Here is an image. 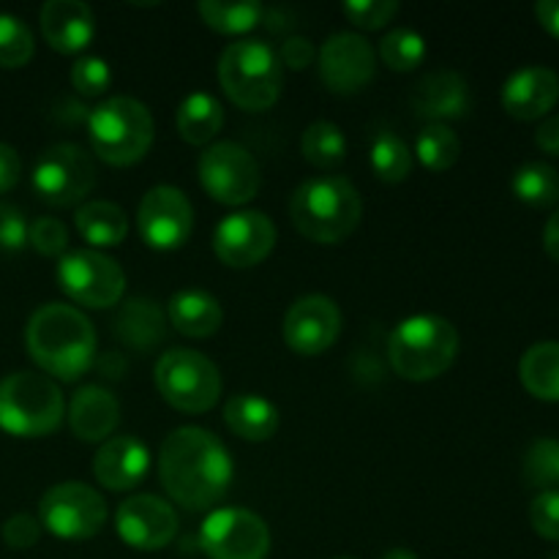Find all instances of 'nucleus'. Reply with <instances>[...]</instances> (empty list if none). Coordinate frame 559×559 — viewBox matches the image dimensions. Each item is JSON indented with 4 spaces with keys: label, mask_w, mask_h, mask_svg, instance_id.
<instances>
[{
    "label": "nucleus",
    "mask_w": 559,
    "mask_h": 559,
    "mask_svg": "<svg viewBox=\"0 0 559 559\" xmlns=\"http://www.w3.org/2000/svg\"><path fill=\"white\" fill-rule=\"evenodd\" d=\"M200 546L211 559H265L271 530L246 508H218L202 522Z\"/></svg>",
    "instance_id": "obj_12"
},
{
    "label": "nucleus",
    "mask_w": 559,
    "mask_h": 559,
    "mask_svg": "<svg viewBox=\"0 0 559 559\" xmlns=\"http://www.w3.org/2000/svg\"><path fill=\"white\" fill-rule=\"evenodd\" d=\"M342 11L355 27L380 31L399 14V3L396 0H347L342 3Z\"/></svg>",
    "instance_id": "obj_39"
},
{
    "label": "nucleus",
    "mask_w": 559,
    "mask_h": 559,
    "mask_svg": "<svg viewBox=\"0 0 559 559\" xmlns=\"http://www.w3.org/2000/svg\"><path fill=\"white\" fill-rule=\"evenodd\" d=\"M459 355V331L440 314H415L399 322L388 338L393 371L409 382L445 374Z\"/></svg>",
    "instance_id": "obj_4"
},
{
    "label": "nucleus",
    "mask_w": 559,
    "mask_h": 559,
    "mask_svg": "<svg viewBox=\"0 0 559 559\" xmlns=\"http://www.w3.org/2000/svg\"><path fill=\"white\" fill-rule=\"evenodd\" d=\"M169 322L189 338H207L222 328V304L205 289H180L169 298Z\"/></svg>",
    "instance_id": "obj_24"
},
{
    "label": "nucleus",
    "mask_w": 559,
    "mask_h": 559,
    "mask_svg": "<svg viewBox=\"0 0 559 559\" xmlns=\"http://www.w3.org/2000/svg\"><path fill=\"white\" fill-rule=\"evenodd\" d=\"M151 469V451L134 435L109 437L93 459L96 480L109 491H131Z\"/></svg>",
    "instance_id": "obj_19"
},
{
    "label": "nucleus",
    "mask_w": 559,
    "mask_h": 559,
    "mask_svg": "<svg viewBox=\"0 0 559 559\" xmlns=\"http://www.w3.org/2000/svg\"><path fill=\"white\" fill-rule=\"evenodd\" d=\"M224 126V107L211 93H191L178 107V131L189 145H207Z\"/></svg>",
    "instance_id": "obj_29"
},
{
    "label": "nucleus",
    "mask_w": 559,
    "mask_h": 559,
    "mask_svg": "<svg viewBox=\"0 0 559 559\" xmlns=\"http://www.w3.org/2000/svg\"><path fill=\"white\" fill-rule=\"evenodd\" d=\"M41 538V522L31 513H16L3 524V540L16 551H25L38 544Z\"/></svg>",
    "instance_id": "obj_42"
},
{
    "label": "nucleus",
    "mask_w": 559,
    "mask_h": 559,
    "mask_svg": "<svg viewBox=\"0 0 559 559\" xmlns=\"http://www.w3.org/2000/svg\"><path fill=\"white\" fill-rule=\"evenodd\" d=\"M115 333L123 344L145 353V349H153L164 342L167 320L153 300L134 298L120 309L118 320H115Z\"/></svg>",
    "instance_id": "obj_26"
},
{
    "label": "nucleus",
    "mask_w": 559,
    "mask_h": 559,
    "mask_svg": "<svg viewBox=\"0 0 559 559\" xmlns=\"http://www.w3.org/2000/svg\"><path fill=\"white\" fill-rule=\"evenodd\" d=\"M338 559H349V557H338Z\"/></svg>",
    "instance_id": "obj_50"
},
{
    "label": "nucleus",
    "mask_w": 559,
    "mask_h": 559,
    "mask_svg": "<svg viewBox=\"0 0 559 559\" xmlns=\"http://www.w3.org/2000/svg\"><path fill=\"white\" fill-rule=\"evenodd\" d=\"M20 175H22L20 153H16L11 145H5V142H0V194L14 189Z\"/></svg>",
    "instance_id": "obj_45"
},
{
    "label": "nucleus",
    "mask_w": 559,
    "mask_h": 559,
    "mask_svg": "<svg viewBox=\"0 0 559 559\" xmlns=\"http://www.w3.org/2000/svg\"><path fill=\"white\" fill-rule=\"evenodd\" d=\"M33 58V33L20 16L0 14V66L20 69Z\"/></svg>",
    "instance_id": "obj_37"
},
{
    "label": "nucleus",
    "mask_w": 559,
    "mask_h": 559,
    "mask_svg": "<svg viewBox=\"0 0 559 559\" xmlns=\"http://www.w3.org/2000/svg\"><path fill=\"white\" fill-rule=\"evenodd\" d=\"M93 153L112 167L136 164L153 145V115L131 96H112L87 118Z\"/></svg>",
    "instance_id": "obj_5"
},
{
    "label": "nucleus",
    "mask_w": 559,
    "mask_h": 559,
    "mask_svg": "<svg viewBox=\"0 0 559 559\" xmlns=\"http://www.w3.org/2000/svg\"><path fill=\"white\" fill-rule=\"evenodd\" d=\"M380 58L393 71H413L426 60V38L413 27H396L380 41Z\"/></svg>",
    "instance_id": "obj_35"
},
{
    "label": "nucleus",
    "mask_w": 559,
    "mask_h": 559,
    "mask_svg": "<svg viewBox=\"0 0 559 559\" xmlns=\"http://www.w3.org/2000/svg\"><path fill=\"white\" fill-rule=\"evenodd\" d=\"M112 82V71H109V63L104 58H96V55H87V58H80L71 69V85L76 87V93L87 98L102 96L104 91Z\"/></svg>",
    "instance_id": "obj_38"
},
{
    "label": "nucleus",
    "mask_w": 559,
    "mask_h": 559,
    "mask_svg": "<svg viewBox=\"0 0 559 559\" xmlns=\"http://www.w3.org/2000/svg\"><path fill=\"white\" fill-rule=\"evenodd\" d=\"M140 235L151 249L173 251L189 240L194 227V207L175 186H156L147 191L136 213Z\"/></svg>",
    "instance_id": "obj_14"
},
{
    "label": "nucleus",
    "mask_w": 559,
    "mask_h": 559,
    "mask_svg": "<svg viewBox=\"0 0 559 559\" xmlns=\"http://www.w3.org/2000/svg\"><path fill=\"white\" fill-rule=\"evenodd\" d=\"M524 478L540 491H559V440L544 437L530 445L524 456Z\"/></svg>",
    "instance_id": "obj_36"
},
{
    "label": "nucleus",
    "mask_w": 559,
    "mask_h": 559,
    "mask_svg": "<svg viewBox=\"0 0 559 559\" xmlns=\"http://www.w3.org/2000/svg\"><path fill=\"white\" fill-rule=\"evenodd\" d=\"M120 420V404L107 388L85 385L74 393L69 407V426L76 440L107 442Z\"/></svg>",
    "instance_id": "obj_23"
},
{
    "label": "nucleus",
    "mask_w": 559,
    "mask_h": 559,
    "mask_svg": "<svg viewBox=\"0 0 559 559\" xmlns=\"http://www.w3.org/2000/svg\"><path fill=\"white\" fill-rule=\"evenodd\" d=\"M413 107L420 118L431 123H445V120H459L473 107L469 85L459 71H431L418 85L413 87Z\"/></svg>",
    "instance_id": "obj_21"
},
{
    "label": "nucleus",
    "mask_w": 559,
    "mask_h": 559,
    "mask_svg": "<svg viewBox=\"0 0 559 559\" xmlns=\"http://www.w3.org/2000/svg\"><path fill=\"white\" fill-rule=\"evenodd\" d=\"M293 224L314 243H338L349 238L364 216V200L347 178L322 175L300 183L293 194Z\"/></svg>",
    "instance_id": "obj_3"
},
{
    "label": "nucleus",
    "mask_w": 559,
    "mask_h": 559,
    "mask_svg": "<svg viewBox=\"0 0 559 559\" xmlns=\"http://www.w3.org/2000/svg\"><path fill=\"white\" fill-rule=\"evenodd\" d=\"M200 16L211 31L224 33V36H240V33L254 31L265 16V9L254 0L243 3H224V0H202Z\"/></svg>",
    "instance_id": "obj_30"
},
{
    "label": "nucleus",
    "mask_w": 559,
    "mask_h": 559,
    "mask_svg": "<svg viewBox=\"0 0 559 559\" xmlns=\"http://www.w3.org/2000/svg\"><path fill=\"white\" fill-rule=\"evenodd\" d=\"M459 153H462V142H459L456 131L445 123H429L415 140V156L431 173L451 169L459 162Z\"/></svg>",
    "instance_id": "obj_32"
},
{
    "label": "nucleus",
    "mask_w": 559,
    "mask_h": 559,
    "mask_svg": "<svg viewBox=\"0 0 559 559\" xmlns=\"http://www.w3.org/2000/svg\"><path fill=\"white\" fill-rule=\"evenodd\" d=\"M120 540L136 551H158L169 546L178 533V516L173 506L156 495H136L120 502L115 516Z\"/></svg>",
    "instance_id": "obj_18"
},
{
    "label": "nucleus",
    "mask_w": 559,
    "mask_h": 559,
    "mask_svg": "<svg viewBox=\"0 0 559 559\" xmlns=\"http://www.w3.org/2000/svg\"><path fill=\"white\" fill-rule=\"evenodd\" d=\"M58 284L74 304L109 309L126 293V273L112 257L93 249L69 251L58 262Z\"/></svg>",
    "instance_id": "obj_10"
},
{
    "label": "nucleus",
    "mask_w": 559,
    "mask_h": 559,
    "mask_svg": "<svg viewBox=\"0 0 559 559\" xmlns=\"http://www.w3.org/2000/svg\"><path fill=\"white\" fill-rule=\"evenodd\" d=\"M158 475L167 495L189 511L216 506L233 484V459L224 442L200 426L175 429L158 453Z\"/></svg>",
    "instance_id": "obj_1"
},
{
    "label": "nucleus",
    "mask_w": 559,
    "mask_h": 559,
    "mask_svg": "<svg viewBox=\"0 0 559 559\" xmlns=\"http://www.w3.org/2000/svg\"><path fill=\"white\" fill-rule=\"evenodd\" d=\"M377 71V52L358 33H333L320 49V80L338 96L364 91Z\"/></svg>",
    "instance_id": "obj_15"
},
{
    "label": "nucleus",
    "mask_w": 559,
    "mask_h": 559,
    "mask_svg": "<svg viewBox=\"0 0 559 559\" xmlns=\"http://www.w3.org/2000/svg\"><path fill=\"white\" fill-rule=\"evenodd\" d=\"M218 80L229 102L249 112H262L271 109L282 93V60L271 44L243 38L224 49L218 60Z\"/></svg>",
    "instance_id": "obj_6"
},
{
    "label": "nucleus",
    "mask_w": 559,
    "mask_h": 559,
    "mask_svg": "<svg viewBox=\"0 0 559 559\" xmlns=\"http://www.w3.org/2000/svg\"><path fill=\"white\" fill-rule=\"evenodd\" d=\"M96 186V164L91 153L71 142L47 147L33 167V189L47 205L74 207Z\"/></svg>",
    "instance_id": "obj_9"
},
{
    "label": "nucleus",
    "mask_w": 559,
    "mask_h": 559,
    "mask_svg": "<svg viewBox=\"0 0 559 559\" xmlns=\"http://www.w3.org/2000/svg\"><path fill=\"white\" fill-rule=\"evenodd\" d=\"M300 153L309 164L320 169L338 167L347 158V140L344 131L331 120H317L300 136Z\"/></svg>",
    "instance_id": "obj_31"
},
{
    "label": "nucleus",
    "mask_w": 559,
    "mask_h": 559,
    "mask_svg": "<svg viewBox=\"0 0 559 559\" xmlns=\"http://www.w3.org/2000/svg\"><path fill=\"white\" fill-rule=\"evenodd\" d=\"M41 33L58 52H82L96 36L91 5L82 0H49L41 5Z\"/></svg>",
    "instance_id": "obj_22"
},
{
    "label": "nucleus",
    "mask_w": 559,
    "mask_h": 559,
    "mask_svg": "<svg viewBox=\"0 0 559 559\" xmlns=\"http://www.w3.org/2000/svg\"><path fill=\"white\" fill-rule=\"evenodd\" d=\"M535 16H538V22L544 25L546 33L559 38V0H540V3L535 5Z\"/></svg>",
    "instance_id": "obj_47"
},
{
    "label": "nucleus",
    "mask_w": 559,
    "mask_h": 559,
    "mask_svg": "<svg viewBox=\"0 0 559 559\" xmlns=\"http://www.w3.org/2000/svg\"><path fill=\"white\" fill-rule=\"evenodd\" d=\"M519 377H522V385L527 388L530 396L540 399V402H559V344H533L522 355Z\"/></svg>",
    "instance_id": "obj_27"
},
{
    "label": "nucleus",
    "mask_w": 559,
    "mask_h": 559,
    "mask_svg": "<svg viewBox=\"0 0 559 559\" xmlns=\"http://www.w3.org/2000/svg\"><path fill=\"white\" fill-rule=\"evenodd\" d=\"M371 169L382 183H402L413 169V153L407 142L393 131H380L371 142Z\"/></svg>",
    "instance_id": "obj_34"
},
{
    "label": "nucleus",
    "mask_w": 559,
    "mask_h": 559,
    "mask_svg": "<svg viewBox=\"0 0 559 559\" xmlns=\"http://www.w3.org/2000/svg\"><path fill=\"white\" fill-rule=\"evenodd\" d=\"M202 189L222 205H246L260 191V167L243 145L216 142L200 156Z\"/></svg>",
    "instance_id": "obj_13"
},
{
    "label": "nucleus",
    "mask_w": 559,
    "mask_h": 559,
    "mask_svg": "<svg viewBox=\"0 0 559 559\" xmlns=\"http://www.w3.org/2000/svg\"><path fill=\"white\" fill-rule=\"evenodd\" d=\"M224 420L229 431L246 442H265L278 429V407L257 393H238L224 407Z\"/></svg>",
    "instance_id": "obj_25"
},
{
    "label": "nucleus",
    "mask_w": 559,
    "mask_h": 559,
    "mask_svg": "<svg viewBox=\"0 0 559 559\" xmlns=\"http://www.w3.org/2000/svg\"><path fill=\"white\" fill-rule=\"evenodd\" d=\"M276 246V227L262 211H238L222 218L213 233V251L229 267H254Z\"/></svg>",
    "instance_id": "obj_16"
},
{
    "label": "nucleus",
    "mask_w": 559,
    "mask_h": 559,
    "mask_svg": "<svg viewBox=\"0 0 559 559\" xmlns=\"http://www.w3.org/2000/svg\"><path fill=\"white\" fill-rule=\"evenodd\" d=\"M513 194L533 207H549L559 202V175L549 164H524L513 175Z\"/></svg>",
    "instance_id": "obj_33"
},
{
    "label": "nucleus",
    "mask_w": 559,
    "mask_h": 559,
    "mask_svg": "<svg viewBox=\"0 0 559 559\" xmlns=\"http://www.w3.org/2000/svg\"><path fill=\"white\" fill-rule=\"evenodd\" d=\"M559 102V76L546 66H527L502 85V107L516 120H538Z\"/></svg>",
    "instance_id": "obj_20"
},
{
    "label": "nucleus",
    "mask_w": 559,
    "mask_h": 559,
    "mask_svg": "<svg viewBox=\"0 0 559 559\" xmlns=\"http://www.w3.org/2000/svg\"><path fill=\"white\" fill-rule=\"evenodd\" d=\"M27 243V222L20 207L0 202V251H20Z\"/></svg>",
    "instance_id": "obj_43"
},
{
    "label": "nucleus",
    "mask_w": 559,
    "mask_h": 559,
    "mask_svg": "<svg viewBox=\"0 0 559 559\" xmlns=\"http://www.w3.org/2000/svg\"><path fill=\"white\" fill-rule=\"evenodd\" d=\"M544 249H546V254L551 257V260L559 262V207L555 211V216H551L549 222H546Z\"/></svg>",
    "instance_id": "obj_48"
},
{
    "label": "nucleus",
    "mask_w": 559,
    "mask_h": 559,
    "mask_svg": "<svg viewBox=\"0 0 559 559\" xmlns=\"http://www.w3.org/2000/svg\"><path fill=\"white\" fill-rule=\"evenodd\" d=\"M25 342L31 358L63 382L80 380L96 360L93 322L74 306L47 304L33 311Z\"/></svg>",
    "instance_id": "obj_2"
},
{
    "label": "nucleus",
    "mask_w": 559,
    "mask_h": 559,
    "mask_svg": "<svg viewBox=\"0 0 559 559\" xmlns=\"http://www.w3.org/2000/svg\"><path fill=\"white\" fill-rule=\"evenodd\" d=\"M153 377H156V388L164 402L178 413H207L222 393V374L216 364L194 349H167L158 358Z\"/></svg>",
    "instance_id": "obj_8"
},
{
    "label": "nucleus",
    "mask_w": 559,
    "mask_h": 559,
    "mask_svg": "<svg viewBox=\"0 0 559 559\" xmlns=\"http://www.w3.org/2000/svg\"><path fill=\"white\" fill-rule=\"evenodd\" d=\"M342 333V311L325 295H306L284 317V342L298 355H322Z\"/></svg>",
    "instance_id": "obj_17"
},
{
    "label": "nucleus",
    "mask_w": 559,
    "mask_h": 559,
    "mask_svg": "<svg viewBox=\"0 0 559 559\" xmlns=\"http://www.w3.org/2000/svg\"><path fill=\"white\" fill-rule=\"evenodd\" d=\"M38 522L55 538L85 540L93 538L107 522V502L87 484H58L38 502Z\"/></svg>",
    "instance_id": "obj_11"
},
{
    "label": "nucleus",
    "mask_w": 559,
    "mask_h": 559,
    "mask_svg": "<svg viewBox=\"0 0 559 559\" xmlns=\"http://www.w3.org/2000/svg\"><path fill=\"white\" fill-rule=\"evenodd\" d=\"M27 243L44 257H58L63 254L69 246V229L63 222L52 216H41L27 227Z\"/></svg>",
    "instance_id": "obj_40"
},
{
    "label": "nucleus",
    "mask_w": 559,
    "mask_h": 559,
    "mask_svg": "<svg viewBox=\"0 0 559 559\" xmlns=\"http://www.w3.org/2000/svg\"><path fill=\"white\" fill-rule=\"evenodd\" d=\"M66 413L63 393L49 377L14 371L0 380V429L14 437H47Z\"/></svg>",
    "instance_id": "obj_7"
},
{
    "label": "nucleus",
    "mask_w": 559,
    "mask_h": 559,
    "mask_svg": "<svg viewBox=\"0 0 559 559\" xmlns=\"http://www.w3.org/2000/svg\"><path fill=\"white\" fill-rule=\"evenodd\" d=\"M314 58H317V49L306 36L287 38V41L282 44V52H278V60L293 71L309 69V66L314 63Z\"/></svg>",
    "instance_id": "obj_44"
},
{
    "label": "nucleus",
    "mask_w": 559,
    "mask_h": 559,
    "mask_svg": "<svg viewBox=\"0 0 559 559\" xmlns=\"http://www.w3.org/2000/svg\"><path fill=\"white\" fill-rule=\"evenodd\" d=\"M382 559H418V557H415V551L409 549H391L388 555H382Z\"/></svg>",
    "instance_id": "obj_49"
},
{
    "label": "nucleus",
    "mask_w": 559,
    "mask_h": 559,
    "mask_svg": "<svg viewBox=\"0 0 559 559\" xmlns=\"http://www.w3.org/2000/svg\"><path fill=\"white\" fill-rule=\"evenodd\" d=\"M535 142L544 153H551V156H559V115H551L535 131Z\"/></svg>",
    "instance_id": "obj_46"
},
{
    "label": "nucleus",
    "mask_w": 559,
    "mask_h": 559,
    "mask_svg": "<svg viewBox=\"0 0 559 559\" xmlns=\"http://www.w3.org/2000/svg\"><path fill=\"white\" fill-rule=\"evenodd\" d=\"M533 530L546 540H559V491H540L530 506Z\"/></svg>",
    "instance_id": "obj_41"
},
{
    "label": "nucleus",
    "mask_w": 559,
    "mask_h": 559,
    "mask_svg": "<svg viewBox=\"0 0 559 559\" xmlns=\"http://www.w3.org/2000/svg\"><path fill=\"white\" fill-rule=\"evenodd\" d=\"M74 224L87 243L104 246V249H112V246L123 243L126 233H129V222H126L123 207L104 200L85 202V205L76 211Z\"/></svg>",
    "instance_id": "obj_28"
}]
</instances>
